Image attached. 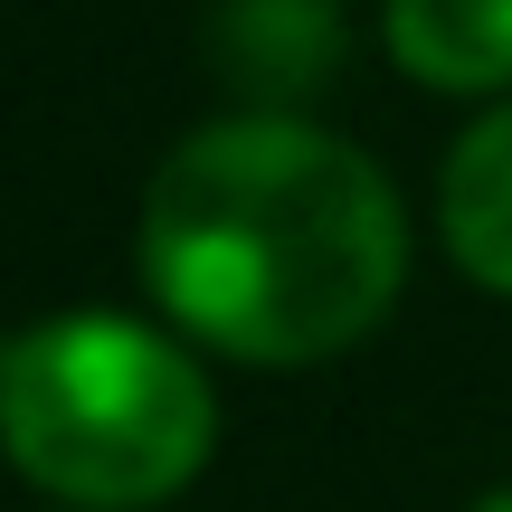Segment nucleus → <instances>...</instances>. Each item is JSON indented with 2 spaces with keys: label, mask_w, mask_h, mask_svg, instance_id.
Segmentation results:
<instances>
[{
  "label": "nucleus",
  "mask_w": 512,
  "mask_h": 512,
  "mask_svg": "<svg viewBox=\"0 0 512 512\" xmlns=\"http://www.w3.org/2000/svg\"><path fill=\"white\" fill-rule=\"evenodd\" d=\"M133 256L181 342L247 370H304L399 304L408 209L361 143L247 105L162 152Z\"/></svg>",
  "instance_id": "obj_1"
},
{
  "label": "nucleus",
  "mask_w": 512,
  "mask_h": 512,
  "mask_svg": "<svg viewBox=\"0 0 512 512\" xmlns=\"http://www.w3.org/2000/svg\"><path fill=\"white\" fill-rule=\"evenodd\" d=\"M219 446V389L133 313H48L0 342V456L76 512H152Z\"/></svg>",
  "instance_id": "obj_2"
},
{
  "label": "nucleus",
  "mask_w": 512,
  "mask_h": 512,
  "mask_svg": "<svg viewBox=\"0 0 512 512\" xmlns=\"http://www.w3.org/2000/svg\"><path fill=\"white\" fill-rule=\"evenodd\" d=\"M209 57L228 86L266 95V114H285L294 95H313L342 67V0H219Z\"/></svg>",
  "instance_id": "obj_3"
},
{
  "label": "nucleus",
  "mask_w": 512,
  "mask_h": 512,
  "mask_svg": "<svg viewBox=\"0 0 512 512\" xmlns=\"http://www.w3.org/2000/svg\"><path fill=\"white\" fill-rule=\"evenodd\" d=\"M437 238L456 256V275H475L484 294H512V95H494V105L446 143Z\"/></svg>",
  "instance_id": "obj_4"
},
{
  "label": "nucleus",
  "mask_w": 512,
  "mask_h": 512,
  "mask_svg": "<svg viewBox=\"0 0 512 512\" xmlns=\"http://www.w3.org/2000/svg\"><path fill=\"white\" fill-rule=\"evenodd\" d=\"M380 38L427 95H512V0H380Z\"/></svg>",
  "instance_id": "obj_5"
},
{
  "label": "nucleus",
  "mask_w": 512,
  "mask_h": 512,
  "mask_svg": "<svg viewBox=\"0 0 512 512\" xmlns=\"http://www.w3.org/2000/svg\"><path fill=\"white\" fill-rule=\"evenodd\" d=\"M465 512H512V494H484V503H465Z\"/></svg>",
  "instance_id": "obj_6"
}]
</instances>
